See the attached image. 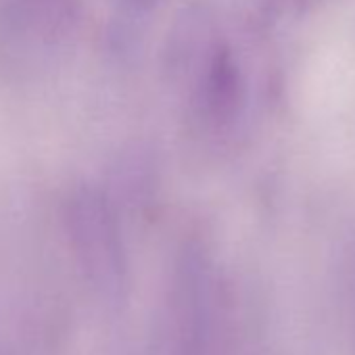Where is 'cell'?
I'll use <instances>...</instances> for the list:
<instances>
[{"label": "cell", "instance_id": "2", "mask_svg": "<svg viewBox=\"0 0 355 355\" xmlns=\"http://www.w3.org/2000/svg\"><path fill=\"white\" fill-rule=\"evenodd\" d=\"M205 98L209 111L218 119H228L236 111V105L241 101V80L228 51H218L211 59L205 84Z\"/></svg>", "mask_w": 355, "mask_h": 355}, {"label": "cell", "instance_id": "1", "mask_svg": "<svg viewBox=\"0 0 355 355\" xmlns=\"http://www.w3.org/2000/svg\"><path fill=\"white\" fill-rule=\"evenodd\" d=\"M67 222L86 263L103 278H117L119 243L105 199L96 191H78L67 205Z\"/></svg>", "mask_w": 355, "mask_h": 355}]
</instances>
